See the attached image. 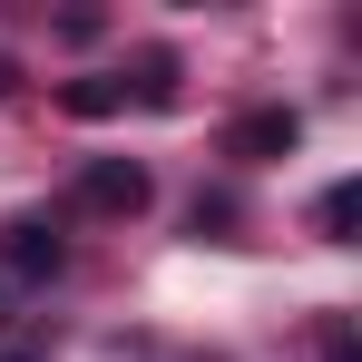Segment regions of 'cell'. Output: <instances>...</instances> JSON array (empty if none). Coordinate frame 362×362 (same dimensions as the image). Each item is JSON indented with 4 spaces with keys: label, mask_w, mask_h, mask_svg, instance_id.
<instances>
[{
    "label": "cell",
    "mask_w": 362,
    "mask_h": 362,
    "mask_svg": "<svg viewBox=\"0 0 362 362\" xmlns=\"http://www.w3.org/2000/svg\"><path fill=\"white\" fill-rule=\"evenodd\" d=\"M59 264H69V245H59L49 216H10V226H0V274H10V284H49Z\"/></svg>",
    "instance_id": "obj_1"
},
{
    "label": "cell",
    "mask_w": 362,
    "mask_h": 362,
    "mask_svg": "<svg viewBox=\"0 0 362 362\" xmlns=\"http://www.w3.org/2000/svg\"><path fill=\"white\" fill-rule=\"evenodd\" d=\"M78 206H88V216H137V206H147V167H137V157H88V167H78Z\"/></svg>",
    "instance_id": "obj_2"
},
{
    "label": "cell",
    "mask_w": 362,
    "mask_h": 362,
    "mask_svg": "<svg viewBox=\"0 0 362 362\" xmlns=\"http://www.w3.org/2000/svg\"><path fill=\"white\" fill-rule=\"evenodd\" d=\"M294 137H303V118H294V108H255V118H235V127H226V157L264 167V157H294Z\"/></svg>",
    "instance_id": "obj_3"
},
{
    "label": "cell",
    "mask_w": 362,
    "mask_h": 362,
    "mask_svg": "<svg viewBox=\"0 0 362 362\" xmlns=\"http://www.w3.org/2000/svg\"><path fill=\"white\" fill-rule=\"evenodd\" d=\"M118 88L137 108H167V98H177V49H137V59L118 69Z\"/></svg>",
    "instance_id": "obj_4"
},
{
    "label": "cell",
    "mask_w": 362,
    "mask_h": 362,
    "mask_svg": "<svg viewBox=\"0 0 362 362\" xmlns=\"http://www.w3.org/2000/svg\"><path fill=\"white\" fill-rule=\"evenodd\" d=\"M59 108H69V118H118V108H127L118 69H108V78H69V88H59Z\"/></svg>",
    "instance_id": "obj_5"
},
{
    "label": "cell",
    "mask_w": 362,
    "mask_h": 362,
    "mask_svg": "<svg viewBox=\"0 0 362 362\" xmlns=\"http://www.w3.org/2000/svg\"><path fill=\"white\" fill-rule=\"evenodd\" d=\"M353 226H362V186L343 177V186H323V235H333V245H353Z\"/></svg>",
    "instance_id": "obj_6"
},
{
    "label": "cell",
    "mask_w": 362,
    "mask_h": 362,
    "mask_svg": "<svg viewBox=\"0 0 362 362\" xmlns=\"http://www.w3.org/2000/svg\"><path fill=\"white\" fill-rule=\"evenodd\" d=\"M323 362H362V343H353V323H333V333H323Z\"/></svg>",
    "instance_id": "obj_7"
},
{
    "label": "cell",
    "mask_w": 362,
    "mask_h": 362,
    "mask_svg": "<svg viewBox=\"0 0 362 362\" xmlns=\"http://www.w3.org/2000/svg\"><path fill=\"white\" fill-rule=\"evenodd\" d=\"M0 98H20V59H0Z\"/></svg>",
    "instance_id": "obj_8"
},
{
    "label": "cell",
    "mask_w": 362,
    "mask_h": 362,
    "mask_svg": "<svg viewBox=\"0 0 362 362\" xmlns=\"http://www.w3.org/2000/svg\"><path fill=\"white\" fill-rule=\"evenodd\" d=\"M0 362H40V353H30V343H20V353H0Z\"/></svg>",
    "instance_id": "obj_9"
}]
</instances>
